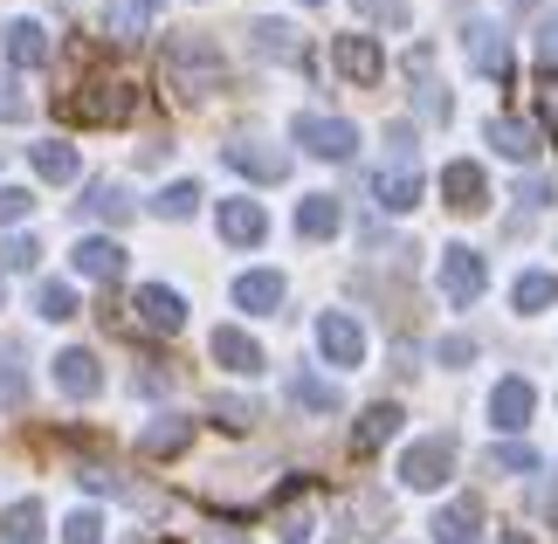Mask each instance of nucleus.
Instances as JSON below:
<instances>
[{"label": "nucleus", "instance_id": "nucleus-38", "mask_svg": "<svg viewBox=\"0 0 558 544\" xmlns=\"http://www.w3.org/2000/svg\"><path fill=\"white\" fill-rule=\"evenodd\" d=\"M28 207H35L28 186H0V228H8V221H28Z\"/></svg>", "mask_w": 558, "mask_h": 544}, {"label": "nucleus", "instance_id": "nucleus-22", "mask_svg": "<svg viewBox=\"0 0 558 544\" xmlns=\"http://www.w3.org/2000/svg\"><path fill=\"white\" fill-rule=\"evenodd\" d=\"M234 303L255 317H276V303H283V276L276 269H248V276H234Z\"/></svg>", "mask_w": 558, "mask_h": 544}, {"label": "nucleus", "instance_id": "nucleus-45", "mask_svg": "<svg viewBox=\"0 0 558 544\" xmlns=\"http://www.w3.org/2000/svg\"><path fill=\"white\" fill-rule=\"evenodd\" d=\"M83 489L104 496V489H118V475H111V469H83Z\"/></svg>", "mask_w": 558, "mask_h": 544}, {"label": "nucleus", "instance_id": "nucleus-37", "mask_svg": "<svg viewBox=\"0 0 558 544\" xmlns=\"http://www.w3.org/2000/svg\"><path fill=\"white\" fill-rule=\"evenodd\" d=\"M366 21H386V28H407V0H352Z\"/></svg>", "mask_w": 558, "mask_h": 544}, {"label": "nucleus", "instance_id": "nucleus-23", "mask_svg": "<svg viewBox=\"0 0 558 544\" xmlns=\"http://www.w3.org/2000/svg\"><path fill=\"white\" fill-rule=\"evenodd\" d=\"M248 41H255V49H263L269 62H311L304 35H296L290 21H255V28H248Z\"/></svg>", "mask_w": 558, "mask_h": 544}, {"label": "nucleus", "instance_id": "nucleus-39", "mask_svg": "<svg viewBox=\"0 0 558 544\" xmlns=\"http://www.w3.org/2000/svg\"><path fill=\"white\" fill-rule=\"evenodd\" d=\"M352 517H359V524H366V531H386V517H393V510H386V496H352Z\"/></svg>", "mask_w": 558, "mask_h": 544}, {"label": "nucleus", "instance_id": "nucleus-32", "mask_svg": "<svg viewBox=\"0 0 558 544\" xmlns=\"http://www.w3.org/2000/svg\"><path fill=\"white\" fill-rule=\"evenodd\" d=\"M35 317L70 324L76 317V290H70V282H41V290H35Z\"/></svg>", "mask_w": 558, "mask_h": 544}, {"label": "nucleus", "instance_id": "nucleus-49", "mask_svg": "<svg viewBox=\"0 0 558 544\" xmlns=\"http://www.w3.org/2000/svg\"><path fill=\"white\" fill-rule=\"evenodd\" d=\"M304 8H325V0H304Z\"/></svg>", "mask_w": 558, "mask_h": 544}, {"label": "nucleus", "instance_id": "nucleus-12", "mask_svg": "<svg viewBox=\"0 0 558 544\" xmlns=\"http://www.w3.org/2000/svg\"><path fill=\"white\" fill-rule=\"evenodd\" d=\"M0 41H8V62L14 70H41V62L56 56V41H49V28H41V21H8V28H0Z\"/></svg>", "mask_w": 558, "mask_h": 544}, {"label": "nucleus", "instance_id": "nucleus-18", "mask_svg": "<svg viewBox=\"0 0 558 544\" xmlns=\"http://www.w3.org/2000/svg\"><path fill=\"white\" fill-rule=\"evenodd\" d=\"M435 544H476V531H483V504L476 496H456V504L448 510H435Z\"/></svg>", "mask_w": 558, "mask_h": 544}, {"label": "nucleus", "instance_id": "nucleus-48", "mask_svg": "<svg viewBox=\"0 0 558 544\" xmlns=\"http://www.w3.org/2000/svg\"><path fill=\"white\" fill-rule=\"evenodd\" d=\"M0 303H8V276H0Z\"/></svg>", "mask_w": 558, "mask_h": 544}, {"label": "nucleus", "instance_id": "nucleus-15", "mask_svg": "<svg viewBox=\"0 0 558 544\" xmlns=\"http://www.w3.org/2000/svg\"><path fill=\"white\" fill-rule=\"evenodd\" d=\"M221 242H234V249H255L269 234V214H263V201H221Z\"/></svg>", "mask_w": 558, "mask_h": 544}, {"label": "nucleus", "instance_id": "nucleus-26", "mask_svg": "<svg viewBox=\"0 0 558 544\" xmlns=\"http://www.w3.org/2000/svg\"><path fill=\"white\" fill-rule=\"evenodd\" d=\"M41 524H49V517H41V504H35V496H21V504L0 510V544H41V537H49Z\"/></svg>", "mask_w": 558, "mask_h": 544}, {"label": "nucleus", "instance_id": "nucleus-47", "mask_svg": "<svg viewBox=\"0 0 558 544\" xmlns=\"http://www.w3.org/2000/svg\"><path fill=\"white\" fill-rule=\"evenodd\" d=\"M497 544H531V537H524V531H510V537H497Z\"/></svg>", "mask_w": 558, "mask_h": 544}, {"label": "nucleus", "instance_id": "nucleus-17", "mask_svg": "<svg viewBox=\"0 0 558 544\" xmlns=\"http://www.w3.org/2000/svg\"><path fill=\"white\" fill-rule=\"evenodd\" d=\"M76 276L118 282V276H124V249L111 242V234H83V242H76Z\"/></svg>", "mask_w": 558, "mask_h": 544}, {"label": "nucleus", "instance_id": "nucleus-8", "mask_svg": "<svg viewBox=\"0 0 558 544\" xmlns=\"http://www.w3.org/2000/svg\"><path fill=\"white\" fill-rule=\"evenodd\" d=\"M132 311H138L145 331H166V338H173L180 324H186V297H180V290H166V282H138Z\"/></svg>", "mask_w": 558, "mask_h": 544}, {"label": "nucleus", "instance_id": "nucleus-11", "mask_svg": "<svg viewBox=\"0 0 558 544\" xmlns=\"http://www.w3.org/2000/svg\"><path fill=\"white\" fill-rule=\"evenodd\" d=\"M441 201L456 207V214H483V207H489V180H483V166H469V159L441 166Z\"/></svg>", "mask_w": 558, "mask_h": 544}, {"label": "nucleus", "instance_id": "nucleus-9", "mask_svg": "<svg viewBox=\"0 0 558 544\" xmlns=\"http://www.w3.org/2000/svg\"><path fill=\"white\" fill-rule=\"evenodd\" d=\"M317 352H325L331 365H359L366 359V331H359L345 311H325L317 317Z\"/></svg>", "mask_w": 558, "mask_h": 544}, {"label": "nucleus", "instance_id": "nucleus-6", "mask_svg": "<svg viewBox=\"0 0 558 544\" xmlns=\"http://www.w3.org/2000/svg\"><path fill=\"white\" fill-rule=\"evenodd\" d=\"M221 159L242 172V180H263V186L290 180V152H276V145H263V138H234V145H221Z\"/></svg>", "mask_w": 558, "mask_h": 544}, {"label": "nucleus", "instance_id": "nucleus-14", "mask_svg": "<svg viewBox=\"0 0 558 544\" xmlns=\"http://www.w3.org/2000/svg\"><path fill=\"white\" fill-rule=\"evenodd\" d=\"M331 62H338L352 83H379V76H386V56H379L373 35H338V41H331Z\"/></svg>", "mask_w": 558, "mask_h": 544}, {"label": "nucleus", "instance_id": "nucleus-36", "mask_svg": "<svg viewBox=\"0 0 558 544\" xmlns=\"http://www.w3.org/2000/svg\"><path fill=\"white\" fill-rule=\"evenodd\" d=\"M214 421H221V427H234V434H242V427H255V421H263V413H255V400H214Z\"/></svg>", "mask_w": 558, "mask_h": 544}, {"label": "nucleus", "instance_id": "nucleus-5", "mask_svg": "<svg viewBox=\"0 0 558 544\" xmlns=\"http://www.w3.org/2000/svg\"><path fill=\"white\" fill-rule=\"evenodd\" d=\"M489 290V263L476 249H441V297L456 303V311H469V303H476Z\"/></svg>", "mask_w": 558, "mask_h": 544}, {"label": "nucleus", "instance_id": "nucleus-4", "mask_svg": "<svg viewBox=\"0 0 558 544\" xmlns=\"http://www.w3.org/2000/svg\"><path fill=\"white\" fill-rule=\"evenodd\" d=\"M290 138L304 145V152H317V159H352L359 152V124H345V118H317V111H304L290 124Z\"/></svg>", "mask_w": 558, "mask_h": 544}, {"label": "nucleus", "instance_id": "nucleus-44", "mask_svg": "<svg viewBox=\"0 0 558 544\" xmlns=\"http://www.w3.org/2000/svg\"><path fill=\"white\" fill-rule=\"evenodd\" d=\"M518 201H531V207H551V186H545V180H524V186H518Z\"/></svg>", "mask_w": 558, "mask_h": 544}, {"label": "nucleus", "instance_id": "nucleus-31", "mask_svg": "<svg viewBox=\"0 0 558 544\" xmlns=\"http://www.w3.org/2000/svg\"><path fill=\"white\" fill-rule=\"evenodd\" d=\"M489 469L497 475H538V448L531 442H497L489 448Z\"/></svg>", "mask_w": 558, "mask_h": 544}, {"label": "nucleus", "instance_id": "nucleus-34", "mask_svg": "<svg viewBox=\"0 0 558 544\" xmlns=\"http://www.w3.org/2000/svg\"><path fill=\"white\" fill-rule=\"evenodd\" d=\"M62 544H104V517L97 510H70L62 517Z\"/></svg>", "mask_w": 558, "mask_h": 544}, {"label": "nucleus", "instance_id": "nucleus-24", "mask_svg": "<svg viewBox=\"0 0 558 544\" xmlns=\"http://www.w3.org/2000/svg\"><path fill=\"white\" fill-rule=\"evenodd\" d=\"M400 434V407L393 400H379V407H366L359 413V427H352V455H373V448H386Z\"/></svg>", "mask_w": 558, "mask_h": 544}, {"label": "nucleus", "instance_id": "nucleus-27", "mask_svg": "<svg viewBox=\"0 0 558 544\" xmlns=\"http://www.w3.org/2000/svg\"><path fill=\"white\" fill-rule=\"evenodd\" d=\"M28 159H35V172H41V180H56V186H70L76 172H83V159H76V145H62V138H41V145L28 152Z\"/></svg>", "mask_w": 558, "mask_h": 544}, {"label": "nucleus", "instance_id": "nucleus-3", "mask_svg": "<svg viewBox=\"0 0 558 544\" xmlns=\"http://www.w3.org/2000/svg\"><path fill=\"white\" fill-rule=\"evenodd\" d=\"M448 469H456V442H448V434H427V442H414L400 455V483L407 489H441Z\"/></svg>", "mask_w": 558, "mask_h": 544}, {"label": "nucleus", "instance_id": "nucleus-16", "mask_svg": "<svg viewBox=\"0 0 558 544\" xmlns=\"http://www.w3.org/2000/svg\"><path fill=\"white\" fill-rule=\"evenodd\" d=\"M531 407H538L531 379H497V394H489V421H497L504 434H518V427L531 421Z\"/></svg>", "mask_w": 558, "mask_h": 544}, {"label": "nucleus", "instance_id": "nucleus-1", "mask_svg": "<svg viewBox=\"0 0 558 544\" xmlns=\"http://www.w3.org/2000/svg\"><path fill=\"white\" fill-rule=\"evenodd\" d=\"M166 83L186 97V104H201L214 97L228 83V62H221V41H207V35H173L166 41Z\"/></svg>", "mask_w": 558, "mask_h": 544}, {"label": "nucleus", "instance_id": "nucleus-29", "mask_svg": "<svg viewBox=\"0 0 558 544\" xmlns=\"http://www.w3.org/2000/svg\"><path fill=\"white\" fill-rule=\"evenodd\" d=\"M290 400L311 407V413H338V386L317 379V373H290Z\"/></svg>", "mask_w": 558, "mask_h": 544}, {"label": "nucleus", "instance_id": "nucleus-20", "mask_svg": "<svg viewBox=\"0 0 558 544\" xmlns=\"http://www.w3.org/2000/svg\"><path fill=\"white\" fill-rule=\"evenodd\" d=\"M338 221H345V207H338L331 193H304V201H296V234H304V242H331Z\"/></svg>", "mask_w": 558, "mask_h": 544}, {"label": "nucleus", "instance_id": "nucleus-21", "mask_svg": "<svg viewBox=\"0 0 558 544\" xmlns=\"http://www.w3.org/2000/svg\"><path fill=\"white\" fill-rule=\"evenodd\" d=\"M483 138L497 145L504 159H518V166H524V159H538V124H524V118H489V124H483Z\"/></svg>", "mask_w": 558, "mask_h": 544}, {"label": "nucleus", "instance_id": "nucleus-35", "mask_svg": "<svg viewBox=\"0 0 558 544\" xmlns=\"http://www.w3.org/2000/svg\"><path fill=\"white\" fill-rule=\"evenodd\" d=\"M35 255H41V249L28 242V234H8V242H0V276H8V269H14V276L35 269Z\"/></svg>", "mask_w": 558, "mask_h": 544}, {"label": "nucleus", "instance_id": "nucleus-10", "mask_svg": "<svg viewBox=\"0 0 558 544\" xmlns=\"http://www.w3.org/2000/svg\"><path fill=\"white\" fill-rule=\"evenodd\" d=\"M373 201L386 207V214H414L421 207V166H379L373 172Z\"/></svg>", "mask_w": 558, "mask_h": 544}, {"label": "nucleus", "instance_id": "nucleus-2", "mask_svg": "<svg viewBox=\"0 0 558 544\" xmlns=\"http://www.w3.org/2000/svg\"><path fill=\"white\" fill-rule=\"evenodd\" d=\"M56 111L70 118V124H124V118L138 111V90L124 76H97V83H76Z\"/></svg>", "mask_w": 558, "mask_h": 544}, {"label": "nucleus", "instance_id": "nucleus-19", "mask_svg": "<svg viewBox=\"0 0 558 544\" xmlns=\"http://www.w3.org/2000/svg\"><path fill=\"white\" fill-rule=\"evenodd\" d=\"M214 365H228V373L255 379V373H263V344H255L248 331H234V324H221V331H214Z\"/></svg>", "mask_w": 558, "mask_h": 544}, {"label": "nucleus", "instance_id": "nucleus-46", "mask_svg": "<svg viewBox=\"0 0 558 544\" xmlns=\"http://www.w3.org/2000/svg\"><path fill=\"white\" fill-rule=\"evenodd\" d=\"M201 544H248V537H242V531H207Z\"/></svg>", "mask_w": 558, "mask_h": 544}, {"label": "nucleus", "instance_id": "nucleus-40", "mask_svg": "<svg viewBox=\"0 0 558 544\" xmlns=\"http://www.w3.org/2000/svg\"><path fill=\"white\" fill-rule=\"evenodd\" d=\"M276 537H283V544H311V510H283V517H276Z\"/></svg>", "mask_w": 558, "mask_h": 544}, {"label": "nucleus", "instance_id": "nucleus-33", "mask_svg": "<svg viewBox=\"0 0 558 544\" xmlns=\"http://www.w3.org/2000/svg\"><path fill=\"white\" fill-rule=\"evenodd\" d=\"M193 207H201V186H193V180H173V186H166L159 201H153V214H159V221H186Z\"/></svg>", "mask_w": 558, "mask_h": 544}, {"label": "nucleus", "instance_id": "nucleus-25", "mask_svg": "<svg viewBox=\"0 0 558 544\" xmlns=\"http://www.w3.org/2000/svg\"><path fill=\"white\" fill-rule=\"evenodd\" d=\"M186 442H193V421H180V413H166V421H153V427L138 434V455H145V462H166V455H180Z\"/></svg>", "mask_w": 558, "mask_h": 544}, {"label": "nucleus", "instance_id": "nucleus-43", "mask_svg": "<svg viewBox=\"0 0 558 544\" xmlns=\"http://www.w3.org/2000/svg\"><path fill=\"white\" fill-rule=\"evenodd\" d=\"M538 56H545V62H558V14H545V21H538Z\"/></svg>", "mask_w": 558, "mask_h": 544}, {"label": "nucleus", "instance_id": "nucleus-7", "mask_svg": "<svg viewBox=\"0 0 558 544\" xmlns=\"http://www.w3.org/2000/svg\"><path fill=\"white\" fill-rule=\"evenodd\" d=\"M462 49H469V70H476V76H510V41H504L497 21H469Z\"/></svg>", "mask_w": 558, "mask_h": 544}, {"label": "nucleus", "instance_id": "nucleus-13", "mask_svg": "<svg viewBox=\"0 0 558 544\" xmlns=\"http://www.w3.org/2000/svg\"><path fill=\"white\" fill-rule=\"evenodd\" d=\"M56 386H62L70 400H97V394H104V365H97V352L70 344V352L56 359Z\"/></svg>", "mask_w": 558, "mask_h": 544}, {"label": "nucleus", "instance_id": "nucleus-30", "mask_svg": "<svg viewBox=\"0 0 558 544\" xmlns=\"http://www.w3.org/2000/svg\"><path fill=\"white\" fill-rule=\"evenodd\" d=\"M83 207H90L97 221H111V228H118V221H132V193H124L118 180H97V186H90V201H83Z\"/></svg>", "mask_w": 558, "mask_h": 544}, {"label": "nucleus", "instance_id": "nucleus-41", "mask_svg": "<svg viewBox=\"0 0 558 544\" xmlns=\"http://www.w3.org/2000/svg\"><path fill=\"white\" fill-rule=\"evenodd\" d=\"M435 352H441V365H469V359H476V338H462V331H456V338H441Z\"/></svg>", "mask_w": 558, "mask_h": 544}, {"label": "nucleus", "instance_id": "nucleus-28", "mask_svg": "<svg viewBox=\"0 0 558 544\" xmlns=\"http://www.w3.org/2000/svg\"><path fill=\"white\" fill-rule=\"evenodd\" d=\"M510 303H518L524 317H531V311H551V303H558V276H551V269H524L518 282H510Z\"/></svg>", "mask_w": 558, "mask_h": 544}, {"label": "nucleus", "instance_id": "nucleus-42", "mask_svg": "<svg viewBox=\"0 0 558 544\" xmlns=\"http://www.w3.org/2000/svg\"><path fill=\"white\" fill-rule=\"evenodd\" d=\"M538 111H545V132L558 138V76H545V83H538Z\"/></svg>", "mask_w": 558, "mask_h": 544}]
</instances>
